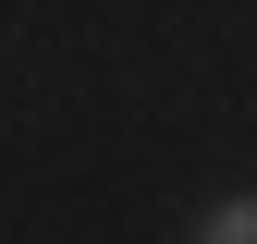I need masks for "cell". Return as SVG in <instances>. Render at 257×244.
<instances>
[{
	"label": "cell",
	"mask_w": 257,
	"mask_h": 244,
	"mask_svg": "<svg viewBox=\"0 0 257 244\" xmlns=\"http://www.w3.org/2000/svg\"><path fill=\"white\" fill-rule=\"evenodd\" d=\"M196 244H257V196H220L208 220H196Z\"/></svg>",
	"instance_id": "6da1fadb"
}]
</instances>
